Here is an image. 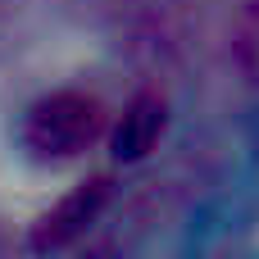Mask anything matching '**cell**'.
Here are the masks:
<instances>
[{"instance_id":"cell-1","label":"cell","mask_w":259,"mask_h":259,"mask_svg":"<svg viewBox=\"0 0 259 259\" xmlns=\"http://www.w3.org/2000/svg\"><path fill=\"white\" fill-rule=\"evenodd\" d=\"M105 132V105L87 91H55L27 109L23 141L41 159H68L82 155Z\"/></svg>"},{"instance_id":"cell-2","label":"cell","mask_w":259,"mask_h":259,"mask_svg":"<svg viewBox=\"0 0 259 259\" xmlns=\"http://www.w3.org/2000/svg\"><path fill=\"white\" fill-rule=\"evenodd\" d=\"M105 178H96V182H87V187H77L59 209H50L46 219H41V228H36V246H64L73 232H82L91 219H96V209H100V200H105Z\"/></svg>"},{"instance_id":"cell-3","label":"cell","mask_w":259,"mask_h":259,"mask_svg":"<svg viewBox=\"0 0 259 259\" xmlns=\"http://www.w3.org/2000/svg\"><path fill=\"white\" fill-rule=\"evenodd\" d=\"M159 127H164V105H159L155 96H141V100L123 114L118 132H114V150H118V159H141V155L155 146Z\"/></svg>"},{"instance_id":"cell-4","label":"cell","mask_w":259,"mask_h":259,"mask_svg":"<svg viewBox=\"0 0 259 259\" xmlns=\"http://www.w3.org/2000/svg\"><path fill=\"white\" fill-rule=\"evenodd\" d=\"M232 46H237V64L259 82V0L241 14V23H237V41H232Z\"/></svg>"}]
</instances>
